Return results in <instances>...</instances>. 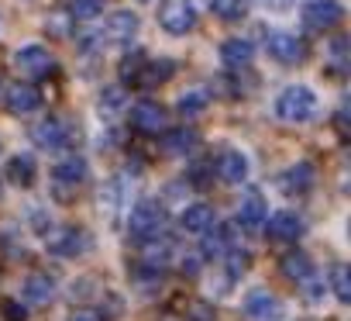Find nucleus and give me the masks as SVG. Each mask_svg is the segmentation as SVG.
<instances>
[{"mask_svg": "<svg viewBox=\"0 0 351 321\" xmlns=\"http://www.w3.org/2000/svg\"><path fill=\"white\" fill-rule=\"evenodd\" d=\"M276 114L282 121H289V124H303V121H310L317 114V93L310 87H303V83H293V87H286L279 93Z\"/></svg>", "mask_w": 351, "mask_h": 321, "instance_id": "nucleus-1", "label": "nucleus"}, {"mask_svg": "<svg viewBox=\"0 0 351 321\" xmlns=\"http://www.w3.org/2000/svg\"><path fill=\"white\" fill-rule=\"evenodd\" d=\"M162 225H165V211H162L158 201H138L128 214V232L141 242L162 235Z\"/></svg>", "mask_w": 351, "mask_h": 321, "instance_id": "nucleus-2", "label": "nucleus"}, {"mask_svg": "<svg viewBox=\"0 0 351 321\" xmlns=\"http://www.w3.org/2000/svg\"><path fill=\"white\" fill-rule=\"evenodd\" d=\"M158 25L169 35H190L197 28V8L190 0H165L158 8Z\"/></svg>", "mask_w": 351, "mask_h": 321, "instance_id": "nucleus-3", "label": "nucleus"}, {"mask_svg": "<svg viewBox=\"0 0 351 321\" xmlns=\"http://www.w3.org/2000/svg\"><path fill=\"white\" fill-rule=\"evenodd\" d=\"M32 142L45 152H59V148H69L73 145V128L62 121V118H45L32 128Z\"/></svg>", "mask_w": 351, "mask_h": 321, "instance_id": "nucleus-4", "label": "nucleus"}, {"mask_svg": "<svg viewBox=\"0 0 351 321\" xmlns=\"http://www.w3.org/2000/svg\"><path fill=\"white\" fill-rule=\"evenodd\" d=\"M45 245H49V252L73 259V256L90 252V235H86L83 228H52V232L45 235Z\"/></svg>", "mask_w": 351, "mask_h": 321, "instance_id": "nucleus-5", "label": "nucleus"}, {"mask_svg": "<svg viewBox=\"0 0 351 321\" xmlns=\"http://www.w3.org/2000/svg\"><path fill=\"white\" fill-rule=\"evenodd\" d=\"M303 21L313 32H330L344 21V4L341 0H310L306 11H303Z\"/></svg>", "mask_w": 351, "mask_h": 321, "instance_id": "nucleus-6", "label": "nucleus"}, {"mask_svg": "<svg viewBox=\"0 0 351 321\" xmlns=\"http://www.w3.org/2000/svg\"><path fill=\"white\" fill-rule=\"evenodd\" d=\"M265 52H269L276 63H282V66H300V63L306 59V45H303L296 35H289V32H272V35L265 38Z\"/></svg>", "mask_w": 351, "mask_h": 321, "instance_id": "nucleus-7", "label": "nucleus"}, {"mask_svg": "<svg viewBox=\"0 0 351 321\" xmlns=\"http://www.w3.org/2000/svg\"><path fill=\"white\" fill-rule=\"evenodd\" d=\"M14 69L21 76H28V80H38V76H49L56 69V59L42 45H25V49L14 52Z\"/></svg>", "mask_w": 351, "mask_h": 321, "instance_id": "nucleus-8", "label": "nucleus"}, {"mask_svg": "<svg viewBox=\"0 0 351 321\" xmlns=\"http://www.w3.org/2000/svg\"><path fill=\"white\" fill-rule=\"evenodd\" d=\"M138 28H141V21H138V14H134V11H114V14L107 18L104 38H107V42H114V45H128V42L138 35Z\"/></svg>", "mask_w": 351, "mask_h": 321, "instance_id": "nucleus-9", "label": "nucleus"}, {"mask_svg": "<svg viewBox=\"0 0 351 321\" xmlns=\"http://www.w3.org/2000/svg\"><path fill=\"white\" fill-rule=\"evenodd\" d=\"M131 124L145 135H158V131H165V107L155 100H141L131 111Z\"/></svg>", "mask_w": 351, "mask_h": 321, "instance_id": "nucleus-10", "label": "nucleus"}, {"mask_svg": "<svg viewBox=\"0 0 351 321\" xmlns=\"http://www.w3.org/2000/svg\"><path fill=\"white\" fill-rule=\"evenodd\" d=\"M265 232L272 242H296L303 235V218L293 211H279V214L265 218Z\"/></svg>", "mask_w": 351, "mask_h": 321, "instance_id": "nucleus-11", "label": "nucleus"}, {"mask_svg": "<svg viewBox=\"0 0 351 321\" xmlns=\"http://www.w3.org/2000/svg\"><path fill=\"white\" fill-rule=\"evenodd\" d=\"M56 187H59V194H62V201H66V194L69 190H76L83 180H86V159H80V155H69V159H62V163L56 166Z\"/></svg>", "mask_w": 351, "mask_h": 321, "instance_id": "nucleus-12", "label": "nucleus"}, {"mask_svg": "<svg viewBox=\"0 0 351 321\" xmlns=\"http://www.w3.org/2000/svg\"><path fill=\"white\" fill-rule=\"evenodd\" d=\"M245 314H248L252 321H276V318L282 314V304H279V297H272L269 290H255V294H248V300H245Z\"/></svg>", "mask_w": 351, "mask_h": 321, "instance_id": "nucleus-13", "label": "nucleus"}, {"mask_svg": "<svg viewBox=\"0 0 351 321\" xmlns=\"http://www.w3.org/2000/svg\"><path fill=\"white\" fill-rule=\"evenodd\" d=\"M8 111L11 114H32V111H38L42 107V93L35 90V87H28V83H14V87H8Z\"/></svg>", "mask_w": 351, "mask_h": 321, "instance_id": "nucleus-14", "label": "nucleus"}, {"mask_svg": "<svg viewBox=\"0 0 351 321\" xmlns=\"http://www.w3.org/2000/svg\"><path fill=\"white\" fill-rule=\"evenodd\" d=\"M217 173H221L224 184H245V180H248V159H245V152H238V148L221 152Z\"/></svg>", "mask_w": 351, "mask_h": 321, "instance_id": "nucleus-15", "label": "nucleus"}, {"mask_svg": "<svg viewBox=\"0 0 351 321\" xmlns=\"http://www.w3.org/2000/svg\"><path fill=\"white\" fill-rule=\"evenodd\" d=\"M265 218H269V208H265V201H262V194H245L241 197V208H238V221L248 228V232H258L262 225H265Z\"/></svg>", "mask_w": 351, "mask_h": 321, "instance_id": "nucleus-16", "label": "nucleus"}, {"mask_svg": "<svg viewBox=\"0 0 351 321\" xmlns=\"http://www.w3.org/2000/svg\"><path fill=\"white\" fill-rule=\"evenodd\" d=\"M180 225H183V232H190V235H204L207 228L217 225V214H214L210 204H190V208L183 211Z\"/></svg>", "mask_w": 351, "mask_h": 321, "instance_id": "nucleus-17", "label": "nucleus"}, {"mask_svg": "<svg viewBox=\"0 0 351 321\" xmlns=\"http://www.w3.org/2000/svg\"><path fill=\"white\" fill-rule=\"evenodd\" d=\"M35 177H38V166H35V159L28 152H18V155L8 159V180L14 187H32Z\"/></svg>", "mask_w": 351, "mask_h": 321, "instance_id": "nucleus-18", "label": "nucleus"}, {"mask_svg": "<svg viewBox=\"0 0 351 321\" xmlns=\"http://www.w3.org/2000/svg\"><path fill=\"white\" fill-rule=\"evenodd\" d=\"M228 249H234V228L231 225H214L204 232V256L214 259V256H224Z\"/></svg>", "mask_w": 351, "mask_h": 321, "instance_id": "nucleus-19", "label": "nucleus"}, {"mask_svg": "<svg viewBox=\"0 0 351 321\" xmlns=\"http://www.w3.org/2000/svg\"><path fill=\"white\" fill-rule=\"evenodd\" d=\"M197 142H200V135H197L193 128H172V131H165V138H162V152H165V155H186V152L197 148Z\"/></svg>", "mask_w": 351, "mask_h": 321, "instance_id": "nucleus-20", "label": "nucleus"}, {"mask_svg": "<svg viewBox=\"0 0 351 321\" xmlns=\"http://www.w3.org/2000/svg\"><path fill=\"white\" fill-rule=\"evenodd\" d=\"M172 73H176V63H172V59H145V66H141L134 87H158V83H165Z\"/></svg>", "mask_w": 351, "mask_h": 321, "instance_id": "nucleus-21", "label": "nucleus"}, {"mask_svg": "<svg viewBox=\"0 0 351 321\" xmlns=\"http://www.w3.org/2000/svg\"><path fill=\"white\" fill-rule=\"evenodd\" d=\"M313 180H317V170L310 163H296L282 173V190L286 194H306L313 187Z\"/></svg>", "mask_w": 351, "mask_h": 321, "instance_id": "nucleus-22", "label": "nucleus"}, {"mask_svg": "<svg viewBox=\"0 0 351 321\" xmlns=\"http://www.w3.org/2000/svg\"><path fill=\"white\" fill-rule=\"evenodd\" d=\"M252 56H255V49H252V42H245V38H228V42L221 45V59H224L228 69H245V66L252 63Z\"/></svg>", "mask_w": 351, "mask_h": 321, "instance_id": "nucleus-23", "label": "nucleus"}, {"mask_svg": "<svg viewBox=\"0 0 351 321\" xmlns=\"http://www.w3.org/2000/svg\"><path fill=\"white\" fill-rule=\"evenodd\" d=\"M56 297V280L49 273H32L25 280V300L28 304H49Z\"/></svg>", "mask_w": 351, "mask_h": 321, "instance_id": "nucleus-24", "label": "nucleus"}, {"mask_svg": "<svg viewBox=\"0 0 351 321\" xmlns=\"http://www.w3.org/2000/svg\"><path fill=\"white\" fill-rule=\"evenodd\" d=\"M282 273H286L289 280L303 283V280L313 276V263H310L306 252H286V256H282Z\"/></svg>", "mask_w": 351, "mask_h": 321, "instance_id": "nucleus-25", "label": "nucleus"}, {"mask_svg": "<svg viewBox=\"0 0 351 321\" xmlns=\"http://www.w3.org/2000/svg\"><path fill=\"white\" fill-rule=\"evenodd\" d=\"M207 104H210V90L207 87H190L183 97H180V114H186V118H193V114H200V111H207Z\"/></svg>", "mask_w": 351, "mask_h": 321, "instance_id": "nucleus-26", "label": "nucleus"}, {"mask_svg": "<svg viewBox=\"0 0 351 321\" xmlns=\"http://www.w3.org/2000/svg\"><path fill=\"white\" fill-rule=\"evenodd\" d=\"M172 252H176V245L169 242V239H162V235H155V239H148L145 242V263L148 266H165L169 259H172Z\"/></svg>", "mask_w": 351, "mask_h": 321, "instance_id": "nucleus-27", "label": "nucleus"}, {"mask_svg": "<svg viewBox=\"0 0 351 321\" xmlns=\"http://www.w3.org/2000/svg\"><path fill=\"white\" fill-rule=\"evenodd\" d=\"M210 11L221 21H241L248 14V0H210Z\"/></svg>", "mask_w": 351, "mask_h": 321, "instance_id": "nucleus-28", "label": "nucleus"}, {"mask_svg": "<svg viewBox=\"0 0 351 321\" xmlns=\"http://www.w3.org/2000/svg\"><path fill=\"white\" fill-rule=\"evenodd\" d=\"M330 287H334V294H337V300H351V269L344 266V263H337V266H330Z\"/></svg>", "mask_w": 351, "mask_h": 321, "instance_id": "nucleus-29", "label": "nucleus"}, {"mask_svg": "<svg viewBox=\"0 0 351 321\" xmlns=\"http://www.w3.org/2000/svg\"><path fill=\"white\" fill-rule=\"evenodd\" d=\"M104 4L107 0H69V14L80 18V21H90V18H97L104 11Z\"/></svg>", "mask_w": 351, "mask_h": 321, "instance_id": "nucleus-30", "label": "nucleus"}, {"mask_svg": "<svg viewBox=\"0 0 351 321\" xmlns=\"http://www.w3.org/2000/svg\"><path fill=\"white\" fill-rule=\"evenodd\" d=\"M124 107V90L121 87H107L104 93H100V111L104 114H117Z\"/></svg>", "mask_w": 351, "mask_h": 321, "instance_id": "nucleus-31", "label": "nucleus"}, {"mask_svg": "<svg viewBox=\"0 0 351 321\" xmlns=\"http://www.w3.org/2000/svg\"><path fill=\"white\" fill-rule=\"evenodd\" d=\"M224 259H228V273H231V276H241V273L248 269V263H252V256H248L245 249H238V245H234V249H228V252H224Z\"/></svg>", "mask_w": 351, "mask_h": 321, "instance_id": "nucleus-32", "label": "nucleus"}, {"mask_svg": "<svg viewBox=\"0 0 351 321\" xmlns=\"http://www.w3.org/2000/svg\"><path fill=\"white\" fill-rule=\"evenodd\" d=\"M141 66H145V56L141 52H134V56H128L124 63H121V80H138V73H141Z\"/></svg>", "mask_w": 351, "mask_h": 321, "instance_id": "nucleus-33", "label": "nucleus"}, {"mask_svg": "<svg viewBox=\"0 0 351 321\" xmlns=\"http://www.w3.org/2000/svg\"><path fill=\"white\" fill-rule=\"evenodd\" d=\"M330 66H334L337 73H344V66H348V38H337V42L330 45Z\"/></svg>", "mask_w": 351, "mask_h": 321, "instance_id": "nucleus-34", "label": "nucleus"}, {"mask_svg": "<svg viewBox=\"0 0 351 321\" xmlns=\"http://www.w3.org/2000/svg\"><path fill=\"white\" fill-rule=\"evenodd\" d=\"M69 21H73V14H52V18L45 21V28H49L56 38H66V35H69Z\"/></svg>", "mask_w": 351, "mask_h": 321, "instance_id": "nucleus-35", "label": "nucleus"}, {"mask_svg": "<svg viewBox=\"0 0 351 321\" xmlns=\"http://www.w3.org/2000/svg\"><path fill=\"white\" fill-rule=\"evenodd\" d=\"M69 321H104V314L100 311H90V307H80V311L69 314Z\"/></svg>", "mask_w": 351, "mask_h": 321, "instance_id": "nucleus-36", "label": "nucleus"}, {"mask_svg": "<svg viewBox=\"0 0 351 321\" xmlns=\"http://www.w3.org/2000/svg\"><path fill=\"white\" fill-rule=\"evenodd\" d=\"M4 314H8V321H25V307L18 300H8L4 304Z\"/></svg>", "mask_w": 351, "mask_h": 321, "instance_id": "nucleus-37", "label": "nucleus"}, {"mask_svg": "<svg viewBox=\"0 0 351 321\" xmlns=\"http://www.w3.org/2000/svg\"><path fill=\"white\" fill-rule=\"evenodd\" d=\"M197 269H200V259H197V256H186V259H183V273H190V276H193Z\"/></svg>", "mask_w": 351, "mask_h": 321, "instance_id": "nucleus-38", "label": "nucleus"}, {"mask_svg": "<svg viewBox=\"0 0 351 321\" xmlns=\"http://www.w3.org/2000/svg\"><path fill=\"white\" fill-rule=\"evenodd\" d=\"M272 8H276V11H282V8H286V0H272Z\"/></svg>", "mask_w": 351, "mask_h": 321, "instance_id": "nucleus-39", "label": "nucleus"}, {"mask_svg": "<svg viewBox=\"0 0 351 321\" xmlns=\"http://www.w3.org/2000/svg\"><path fill=\"white\" fill-rule=\"evenodd\" d=\"M141 4H148V0H141Z\"/></svg>", "mask_w": 351, "mask_h": 321, "instance_id": "nucleus-40", "label": "nucleus"}]
</instances>
